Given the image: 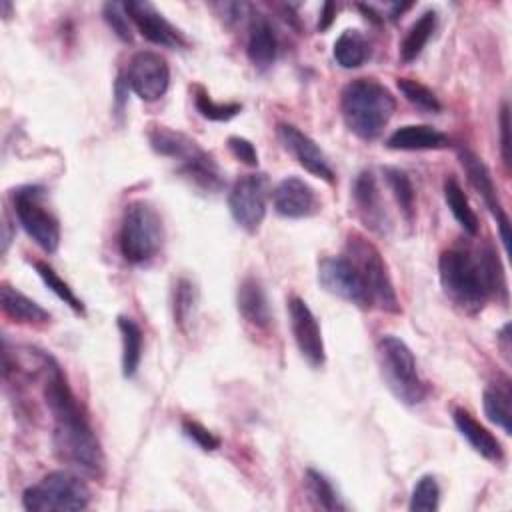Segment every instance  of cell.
I'll list each match as a JSON object with an SVG mask.
<instances>
[{
  "label": "cell",
  "instance_id": "2e32d148",
  "mask_svg": "<svg viewBox=\"0 0 512 512\" xmlns=\"http://www.w3.org/2000/svg\"><path fill=\"white\" fill-rule=\"evenodd\" d=\"M272 202L276 212L286 218H306L318 208L314 188L298 176H286L280 180L272 192Z\"/></svg>",
  "mask_w": 512,
  "mask_h": 512
},
{
  "label": "cell",
  "instance_id": "7a4b0ae2",
  "mask_svg": "<svg viewBox=\"0 0 512 512\" xmlns=\"http://www.w3.org/2000/svg\"><path fill=\"white\" fill-rule=\"evenodd\" d=\"M438 274L444 292L464 310L478 312L492 294L506 298L502 264L490 244L476 252L450 248L440 254Z\"/></svg>",
  "mask_w": 512,
  "mask_h": 512
},
{
  "label": "cell",
  "instance_id": "f35d334b",
  "mask_svg": "<svg viewBox=\"0 0 512 512\" xmlns=\"http://www.w3.org/2000/svg\"><path fill=\"white\" fill-rule=\"evenodd\" d=\"M334 16H336V4H334V2H326V4L322 6V12H320L318 28H320V30H326V28L332 24Z\"/></svg>",
  "mask_w": 512,
  "mask_h": 512
},
{
  "label": "cell",
  "instance_id": "484cf974",
  "mask_svg": "<svg viewBox=\"0 0 512 512\" xmlns=\"http://www.w3.org/2000/svg\"><path fill=\"white\" fill-rule=\"evenodd\" d=\"M444 200H446L452 216L456 218V222L462 226V230L470 236H476L478 234V216L470 208L468 196L464 194L462 186L452 176H448L444 180Z\"/></svg>",
  "mask_w": 512,
  "mask_h": 512
},
{
  "label": "cell",
  "instance_id": "6da1fadb",
  "mask_svg": "<svg viewBox=\"0 0 512 512\" xmlns=\"http://www.w3.org/2000/svg\"><path fill=\"white\" fill-rule=\"evenodd\" d=\"M42 374L46 406L54 420L52 440L56 456L86 476H102L104 454L100 442L80 410L62 368L48 354L42 358Z\"/></svg>",
  "mask_w": 512,
  "mask_h": 512
},
{
  "label": "cell",
  "instance_id": "1f68e13d",
  "mask_svg": "<svg viewBox=\"0 0 512 512\" xmlns=\"http://www.w3.org/2000/svg\"><path fill=\"white\" fill-rule=\"evenodd\" d=\"M382 172H384V178H386L400 210L410 220L414 214V188H412L410 178L406 176V172H402L400 168H392V166H386Z\"/></svg>",
  "mask_w": 512,
  "mask_h": 512
},
{
  "label": "cell",
  "instance_id": "836d02e7",
  "mask_svg": "<svg viewBox=\"0 0 512 512\" xmlns=\"http://www.w3.org/2000/svg\"><path fill=\"white\" fill-rule=\"evenodd\" d=\"M194 104H196V110L208 118V120H216V122H226L230 118H234L242 106L238 102H226V104H218L214 102L206 92H198L194 96Z\"/></svg>",
  "mask_w": 512,
  "mask_h": 512
},
{
  "label": "cell",
  "instance_id": "3957f363",
  "mask_svg": "<svg viewBox=\"0 0 512 512\" xmlns=\"http://www.w3.org/2000/svg\"><path fill=\"white\" fill-rule=\"evenodd\" d=\"M340 110L352 134L362 140H374L392 118L396 100L384 84L372 78H356L344 86Z\"/></svg>",
  "mask_w": 512,
  "mask_h": 512
},
{
  "label": "cell",
  "instance_id": "4dcf8cb0",
  "mask_svg": "<svg viewBox=\"0 0 512 512\" xmlns=\"http://www.w3.org/2000/svg\"><path fill=\"white\" fill-rule=\"evenodd\" d=\"M196 314V288L190 280L182 278L174 286V320L182 330H188Z\"/></svg>",
  "mask_w": 512,
  "mask_h": 512
},
{
  "label": "cell",
  "instance_id": "ba28073f",
  "mask_svg": "<svg viewBox=\"0 0 512 512\" xmlns=\"http://www.w3.org/2000/svg\"><path fill=\"white\" fill-rule=\"evenodd\" d=\"M14 210L24 232L48 254L58 250L60 224L56 216L42 204L40 186H22L12 194Z\"/></svg>",
  "mask_w": 512,
  "mask_h": 512
},
{
  "label": "cell",
  "instance_id": "e575fe53",
  "mask_svg": "<svg viewBox=\"0 0 512 512\" xmlns=\"http://www.w3.org/2000/svg\"><path fill=\"white\" fill-rule=\"evenodd\" d=\"M104 20L108 22V26L112 28V32L124 40V42H132V20L124 8V4L120 2H106L102 8Z\"/></svg>",
  "mask_w": 512,
  "mask_h": 512
},
{
  "label": "cell",
  "instance_id": "8992f818",
  "mask_svg": "<svg viewBox=\"0 0 512 512\" xmlns=\"http://www.w3.org/2000/svg\"><path fill=\"white\" fill-rule=\"evenodd\" d=\"M88 504L90 490L86 482L66 470L46 474L22 494V506L28 512H70L84 510Z\"/></svg>",
  "mask_w": 512,
  "mask_h": 512
},
{
  "label": "cell",
  "instance_id": "d6a6232c",
  "mask_svg": "<svg viewBox=\"0 0 512 512\" xmlns=\"http://www.w3.org/2000/svg\"><path fill=\"white\" fill-rule=\"evenodd\" d=\"M438 502H440V486L436 478L428 474L416 482L408 508L414 512H434L438 510Z\"/></svg>",
  "mask_w": 512,
  "mask_h": 512
},
{
  "label": "cell",
  "instance_id": "e0dca14e",
  "mask_svg": "<svg viewBox=\"0 0 512 512\" xmlns=\"http://www.w3.org/2000/svg\"><path fill=\"white\" fill-rule=\"evenodd\" d=\"M352 198H354V204H356V210H358L362 222L370 230L384 234L390 226V220L384 210L382 196H380V190H378V184H376V178L372 172L364 170L356 176V180L352 184Z\"/></svg>",
  "mask_w": 512,
  "mask_h": 512
},
{
  "label": "cell",
  "instance_id": "5b68a950",
  "mask_svg": "<svg viewBox=\"0 0 512 512\" xmlns=\"http://www.w3.org/2000/svg\"><path fill=\"white\" fill-rule=\"evenodd\" d=\"M164 242V226L158 212L144 200L130 202L120 226V252L130 264L152 260Z\"/></svg>",
  "mask_w": 512,
  "mask_h": 512
},
{
  "label": "cell",
  "instance_id": "8fae6325",
  "mask_svg": "<svg viewBox=\"0 0 512 512\" xmlns=\"http://www.w3.org/2000/svg\"><path fill=\"white\" fill-rule=\"evenodd\" d=\"M126 84L144 102L160 100L170 84L168 62L152 50L136 52L128 62Z\"/></svg>",
  "mask_w": 512,
  "mask_h": 512
},
{
  "label": "cell",
  "instance_id": "ffe728a7",
  "mask_svg": "<svg viewBox=\"0 0 512 512\" xmlns=\"http://www.w3.org/2000/svg\"><path fill=\"white\" fill-rule=\"evenodd\" d=\"M448 146V136L440 130L426 126V124H408L394 130L388 140L386 148L390 150H438Z\"/></svg>",
  "mask_w": 512,
  "mask_h": 512
},
{
  "label": "cell",
  "instance_id": "ac0fdd59",
  "mask_svg": "<svg viewBox=\"0 0 512 512\" xmlns=\"http://www.w3.org/2000/svg\"><path fill=\"white\" fill-rule=\"evenodd\" d=\"M276 50H278V42H276V34L270 20L260 12L252 14L250 30H248V48H246L250 62L256 68L266 70L276 60Z\"/></svg>",
  "mask_w": 512,
  "mask_h": 512
},
{
  "label": "cell",
  "instance_id": "603a6c76",
  "mask_svg": "<svg viewBox=\"0 0 512 512\" xmlns=\"http://www.w3.org/2000/svg\"><path fill=\"white\" fill-rule=\"evenodd\" d=\"M118 330L122 336V374L132 378L142 360V330L128 316H118Z\"/></svg>",
  "mask_w": 512,
  "mask_h": 512
},
{
  "label": "cell",
  "instance_id": "f1b7e54d",
  "mask_svg": "<svg viewBox=\"0 0 512 512\" xmlns=\"http://www.w3.org/2000/svg\"><path fill=\"white\" fill-rule=\"evenodd\" d=\"M34 268H36L40 280L46 284V288H48L50 292H54V294H56L64 304H68L74 312H78V314L84 312L82 300L74 294V290L70 288V284L64 282V280L58 276V272H56L52 266H48L46 262L36 260V262H34Z\"/></svg>",
  "mask_w": 512,
  "mask_h": 512
},
{
  "label": "cell",
  "instance_id": "30bf717a",
  "mask_svg": "<svg viewBox=\"0 0 512 512\" xmlns=\"http://www.w3.org/2000/svg\"><path fill=\"white\" fill-rule=\"evenodd\" d=\"M266 200H268L266 174H246L234 182L228 194V208L234 222L252 234L260 228L266 216Z\"/></svg>",
  "mask_w": 512,
  "mask_h": 512
},
{
  "label": "cell",
  "instance_id": "d6986e66",
  "mask_svg": "<svg viewBox=\"0 0 512 512\" xmlns=\"http://www.w3.org/2000/svg\"><path fill=\"white\" fill-rule=\"evenodd\" d=\"M454 424H456L458 432L462 434V438L472 446L474 452H478L480 456H484L486 460H492V462L502 460L500 442L470 412H466L464 408H456L454 410Z\"/></svg>",
  "mask_w": 512,
  "mask_h": 512
},
{
  "label": "cell",
  "instance_id": "52a82bcc",
  "mask_svg": "<svg viewBox=\"0 0 512 512\" xmlns=\"http://www.w3.org/2000/svg\"><path fill=\"white\" fill-rule=\"evenodd\" d=\"M346 248H348L350 260L354 262V266L360 270V274L364 278L372 306L380 308L382 312L400 314L402 308H400L388 266H386L382 254L378 252V248L358 234L348 236Z\"/></svg>",
  "mask_w": 512,
  "mask_h": 512
},
{
  "label": "cell",
  "instance_id": "74e56055",
  "mask_svg": "<svg viewBox=\"0 0 512 512\" xmlns=\"http://www.w3.org/2000/svg\"><path fill=\"white\" fill-rule=\"evenodd\" d=\"M508 132H510L508 104H502V110H500V152H502V160H504L506 168H510V138H508Z\"/></svg>",
  "mask_w": 512,
  "mask_h": 512
},
{
  "label": "cell",
  "instance_id": "4fadbf2b",
  "mask_svg": "<svg viewBox=\"0 0 512 512\" xmlns=\"http://www.w3.org/2000/svg\"><path fill=\"white\" fill-rule=\"evenodd\" d=\"M288 316H290L292 336L302 358L314 368L322 366L326 360V352H324L322 330L314 312L308 308V304L302 298L292 296L288 300Z\"/></svg>",
  "mask_w": 512,
  "mask_h": 512
},
{
  "label": "cell",
  "instance_id": "d590c367",
  "mask_svg": "<svg viewBox=\"0 0 512 512\" xmlns=\"http://www.w3.org/2000/svg\"><path fill=\"white\" fill-rule=\"evenodd\" d=\"M182 432H184L186 438H190L196 446H200L206 452L216 450L220 446V438L214 436L208 428H204L202 424H198L194 420H184L182 422Z\"/></svg>",
  "mask_w": 512,
  "mask_h": 512
},
{
  "label": "cell",
  "instance_id": "ab89813d",
  "mask_svg": "<svg viewBox=\"0 0 512 512\" xmlns=\"http://www.w3.org/2000/svg\"><path fill=\"white\" fill-rule=\"evenodd\" d=\"M498 342L502 346V352L506 358H510V324H504L500 334H498Z\"/></svg>",
  "mask_w": 512,
  "mask_h": 512
},
{
  "label": "cell",
  "instance_id": "8d00e7d4",
  "mask_svg": "<svg viewBox=\"0 0 512 512\" xmlns=\"http://www.w3.org/2000/svg\"><path fill=\"white\" fill-rule=\"evenodd\" d=\"M228 148L244 164H248V166H256L258 164V152H256V148H254V144L250 140H246L242 136H230L228 138Z\"/></svg>",
  "mask_w": 512,
  "mask_h": 512
},
{
  "label": "cell",
  "instance_id": "7c38bea8",
  "mask_svg": "<svg viewBox=\"0 0 512 512\" xmlns=\"http://www.w3.org/2000/svg\"><path fill=\"white\" fill-rule=\"evenodd\" d=\"M458 158L460 164L466 172L468 182L472 184V188L478 192V196L482 198V202L486 204V208L490 210V214L494 216L498 230H500V240L504 250H508V242H510V220L502 208V202L498 198V188L494 184V178L488 170V166L482 162V158L478 154H474L470 148H458Z\"/></svg>",
  "mask_w": 512,
  "mask_h": 512
},
{
  "label": "cell",
  "instance_id": "5bb4252c",
  "mask_svg": "<svg viewBox=\"0 0 512 512\" xmlns=\"http://www.w3.org/2000/svg\"><path fill=\"white\" fill-rule=\"evenodd\" d=\"M124 8L132 20V24L138 28V32L152 44L164 46V48H182L184 36L178 28H174L162 12L156 10L152 2L146 0H130L124 2Z\"/></svg>",
  "mask_w": 512,
  "mask_h": 512
},
{
  "label": "cell",
  "instance_id": "9a60e30c",
  "mask_svg": "<svg viewBox=\"0 0 512 512\" xmlns=\"http://www.w3.org/2000/svg\"><path fill=\"white\" fill-rule=\"evenodd\" d=\"M278 138L304 170H308L310 174H314L326 182L334 180V172L328 164L326 154L320 150V146L308 134H304L302 130H298L292 124H278Z\"/></svg>",
  "mask_w": 512,
  "mask_h": 512
},
{
  "label": "cell",
  "instance_id": "cb8c5ba5",
  "mask_svg": "<svg viewBox=\"0 0 512 512\" xmlns=\"http://www.w3.org/2000/svg\"><path fill=\"white\" fill-rule=\"evenodd\" d=\"M510 388L506 384H490L484 390V414L486 418L500 426L504 434H512V406H510Z\"/></svg>",
  "mask_w": 512,
  "mask_h": 512
},
{
  "label": "cell",
  "instance_id": "277c9868",
  "mask_svg": "<svg viewBox=\"0 0 512 512\" xmlns=\"http://www.w3.org/2000/svg\"><path fill=\"white\" fill-rule=\"evenodd\" d=\"M376 354L388 390L408 406L420 404L428 394V386L418 374L416 358L408 344L394 334H384L376 344Z\"/></svg>",
  "mask_w": 512,
  "mask_h": 512
},
{
  "label": "cell",
  "instance_id": "83f0119b",
  "mask_svg": "<svg viewBox=\"0 0 512 512\" xmlns=\"http://www.w3.org/2000/svg\"><path fill=\"white\" fill-rule=\"evenodd\" d=\"M304 486H306V494L308 498L312 500V504L316 508H322V510H346V504L340 500L338 492L334 490L332 482L320 474L318 470H306V476H304Z\"/></svg>",
  "mask_w": 512,
  "mask_h": 512
},
{
  "label": "cell",
  "instance_id": "4316f807",
  "mask_svg": "<svg viewBox=\"0 0 512 512\" xmlns=\"http://www.w3.org/2000/svg\"><path fill=\"white\" fill-rule=\"evenodd\" d=\"M332 54H334V60L338 66L350 70V68L362 66L364 60L368 58L370 50H368V42L360 30H344L336 38Z\"/></svg>",
  "mask_w": 512,
  "mask_h": 512
},
{
  "label": "cell",
  "instance_id": "44dd1931",
  "mask_svg": "<svg viewBox=\"0 0 512 512\" xmlns=\"http://www.w3.org/2000/svg\"><path fill=\"white\" fill-rule=\"evenodd\" d=\"M236 302H238V312L252 326L266 328L270 324L272 312H270V306H268L266 292H264V288H262L258 278L248 276V278H244L240 282L238 294H236Z\"/></svg>",
  "mask_w": 512,
  "mask_h": 512
},
{
  "label": "cell",
  "instance_id": "d4e9b609",
  "mask_svg": "<svg viewBox=\"0 0 512 512\" xmlns=\"http://www.w3.org/2000/svg\"><path fill=\"white\" fill-rule=\"evenodd\" d=\"M436 30V12L434 10H426L422 12L416 22L408 28L402 44H400V58L402 62H412L416 60L424 46L428 44L432 32Z\"/></svg>",
  "mask_w": 512,
  "mask_h": 512
},
{
  "label": "cell",
  "instance_id": "9c48e42d",
  "mask_svg": "<svg viewBox=\"0 0 512 512\" xmlns=\"http://www.w3.org/2000/svg\"><path fill=\"white\" fill-rule=\"evenodd\" d=\"M318 284L358 308H370L372 300L360 270L346 256H326L318 262Z\"/></svg>",
  "mask_w": 512,
  "mask_h": 512
},
{
  "label": "cell",
  "instance_id": "f546056e",
  "mask_svg": "<svg viewBox=\"0 0 512 512\" xmlns=\"http://www.w3.org/2000/svg\"><path fill=\"white\" fill-rule=\"evenodd\" d=\"M396 84H398V90L402 92V96L412 106H416L420 112L436 114V112L442 110V104H440L438 96L428 86H424L422 82L412 80V78H398Z\"/></svg>",
  "mask_w": 512,
  "mask_h": 512
},
{
  "label": "cell",
  "instance_id": "7402d4cb",
  "mask_svg": "<svg viewBox=\"0 0 512 512\" xmlns=\"http://www.w3.org/2000/svg\"><path fill=\"white\" fill-rule=\"evenodd\" d=\"M0 300H2V310L8 318L20 324H48L50 322V312L44 310L38 302L30 300L16 288L2 284L0 288Z\"/></svg>",
  "mask_w": 512,
  "mask_h": 512
}]
</instances>
